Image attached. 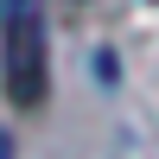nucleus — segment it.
Wrapping results in <instances>:
<instances>
[{"instance_id":"nucleus-1","label":"nucleus","mask_w":159,"mask_h":159,"mask_svg":"<svg viewBox=\"0 0 159 159\" xmlns=\"http://www.w3.org/2000/svg\"><path fill=\"white\" fill-rule=\"evenodd\" d=\"M0 83H7V102L19 115L45 108V96H51V45H45V13H38V0H7Z\"/></svg>"},{"instance_id":"nucleus-2","label":"nucleus","mask_w":159,"mask_h":159,"mask_svg":"<svg viewBox=\"0 0 159 159\" xmlns=\"http://www.w3.org/2000/svg\"><path fill=\"white\" fill-rule=\"evenodd\" d=\"M0 159H13V140H7V134H0Z\"/></svg>"}]
</instances>
